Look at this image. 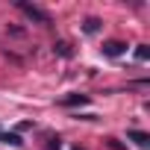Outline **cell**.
<instances>
[{
	"instance_id": "cell-7",
	"label": "cell",
	"mask_w": 150,
	"mask_h": 150,
	"mask_svg": "<svg viewBox=\"0 0 150 150\" xmlns=\"http://www.w3.org/2000/svg\"><path fill=\"white\" fill-rule=\"evenodd\" d=\"M147 56H150V50H147V44H138V50H135V59H141V62H144Z\"/></svg>"
},
{
	"instance_id": "cell-3",
	"label": "cell",
	"mask_w": 150,
	"mask_h": 150,
	"mask_svg": "<svg viewBox=\"0 0 150 150\" xmlns=\"http://www.w3.org/2000/svg\"><path fill=\"white\" fill-rule=\"evenodd\" d=\"M127 138H132L138 147H147V144H150V135H147V132H141V129H129V132H127Z\"/></svg>"
},
{
	"instance_id": "cell-6",
	"label": "cell",
	"mask_w": 150,
	"mask_h": 150,
	"mask_svg": "<svg viewBox=\"0 0 150 150\" xmlns=\"http://www.w3.org/2000/svg\"><path fill=\"white\" fill-rule=\"evenodd\" d=\"M0 141H6V144H15V147H18V144H24V141H21L15 132H0Z\"/></svg>"
},
{
	"instance_id": "cell-2",
	"label": "cell",
	"mask_w": 150,
	"mask_h": 150,
	"mask_svg": "<svg viewBox=\"0 0 150 150\" xmlns=\"http://www.w3.org/2000/svg\"><path fill=\"white\" fill-rule=\"evenodd\" d=\"M124 50H127L124 41H106V44H103V53H106V56H121Z\"/></svg>"
},
{
	"instance_id": "cell-5",
	"label": "cell",
	"mask_w": 150,
	"mask_h": 150,
	"mask_svg": "<svg viewBox=\"0 0 150 150\" xmlns=\"http://www.w3.org/2000/svg\"><path fill=\"white\" fill-rule=\"evenodd\" d=\"M83 30H86L88 35H94V33L100 30V21H97V18H86V24H83Z\"/></svg>"
},
{
	"instance_id": "cell-1",
	"label": "cell",
	"mask_w": 150,
	"mask_h": 150,
	"mask_svg": "<svg viewBox=\"0 0 150 150\" xmlns=\"http://www.w3.org/2000/svg\"><path fill=\"white\" fill-rule=\"evenodd\" d=\"M18 9H21L30 21H38V24H44V27L50 24V15H47V12H41L38 6H33V3H24V0H18Z\"/></svg>"
},
{
	"instance_id": "cell-4",
	"label": "cell",
	"mask_w": 150,
	"mask_h": 150,
	"mask_svg": "<svg viewBox=\"0 0 150 150\" xmlns=\"http://www.w3.org/2000/svg\"><path fill=\"white\" fill-rule=\"evenodd\" d=\"M62 103L65 106H83V103H88V94H68V97H62Z\"/></svg>"
},
{
	"instance_id": "cell-9",
	"label": "cell",
	"mask_w": 150,
	"mask_h": 150,
	"mask_svg": "<svg viewBox=\"0 0 150 150\" xmlns=\"http://www.w3.org/2000/svg\"><path fill=\"white\" fill-rule=\"evenodd\" d=\"M74 150H83V147H74Z\"/></svg>"
},
{
	"instance_id": "cell-8",
	"label": "cell",
	"mask_w": 150,
	"mask_h": 150,
	"mask_svg": "<svg viewBox=\"0 0 150 150\" xmlns=\"http://www.w3.org/2000/svg\"><path fill=\"white\" fill-rule=\"evenodd\" d=\"M56 53H59V56H71V47H68L65 41H59V44H56Z\"/></svg>"
}]
</instances>
